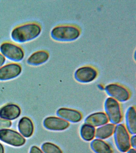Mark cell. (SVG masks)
Returning <instances> with one entry per match:
<instances>
[{
	"instance_id": "ba28073f",
	"label": "cell",
	"mask_w": 136,
	"mask_h": 153,
	"mask_svg": "<svg viewBox=\"0 0 136 153\" xmlns=\"http://www.w3.org/2000/svg\"><path fill=\"white\" fill-rule=\"evenodd\" d=\"M98 75L96 68L92 65L81 67L76 70L74 77L78 82L82 83H88L92 82Z\"/></svg>"
},
{
	"instance_id": "ffe728a7",
	"label": "cell",
	"mask_w": 136,
	"mask_h": 153,
	"mask_svg": "<svg viewBox=\"0 0 136 153\" xmlns=\"http://www.w3.org/2000/svg\"><path fill=\"white\" fill-rule=\"evenodd\" d=\"M42 149L45 153H63L58 146L51 142H46L42 146Z\"/></svg>"
},
{
	"instance_id": "5bb4252c",
	"label": "cell",
	"mask_w": 136,
	"mask_h": 153,
	"mask_svg": "<svg viewBox=\"0 0 136 153\" xmlns=\"http://www.w3.org/2000/svg\"><path fill=\"white\" fill-rule=\"evenodd\" d=\"M49 57V53L47 51L40 50L34 53L28 57L27 63L34 66L41 65L48 60Z\"/></svg>"
},
{
	"instance_id": "d4e9b609",
	"label": "cell",
	"mask_w": 136,
	"mask_h": 153,
	"mask_svg": "<svg viewBox=\"0 0 136 153\" xmlns=\"http://www.w3.org/2000/svg\"><path fill=\"white\" fill-rule=\"evenodd\" d=\"M126 153H136V149L132 148V149H130Z\"/></svg>"
},
{
	"instance_id": "603a6c76",
	"label": "cell",
	"mask_w": 136,
	"mask_h": 153,
	"mask_svg": "<svg viewBox=\"0 0 136 153\" xmlns=\"http://www.w3.org/2000/svg\"><path fill=\"white\" fill-rule=\"evenodd\" d=\"M30 153H43V152L37 146H33L31 148Z\"/></svg>"
},
{
	"instance_id": "2e32d148",
	"label": "cell",
	"mask_w": 136,
	"mask_h": 153,
	"mask_svg": "<svg viewBox=\"0 0 136 153\" xmlns=\"http://www.w3.org/2000/svg\"><path fill=\"white\" fill-rule=\"evenodd\" d=\"M18 128L21 134L28 138L33 134L34 131V124L30 118L27 117H23L19 122Z\"/></svg>"
},
{
	"instance_id": "e0dca14e",
	"label": "cell",
	"mask_w": 136,
	"mask_h": 153,
	"mask_svg": "<svg viewBox=\"0 0 136 153\" xmlns=\"http://www.w3.org/2000/svg\"><path fill=\"white\" fill-rule=\"evenodd\" d=\"M115 127V125L111 123L99 127L95 130V137L102 140L108 138L113 134Z\"/></svg>"
},
{
	"instance_id": "ac0fdd59",
	"label": "cell",
	"mask_w": 136,
	"mask_h": 153,
	"mask_svg": "<svg viewBox=\"0 0 136 153\" xmlns=\"http://www.w3.org/2000/svg\"><path fill=\"white\" fill-rule=\"evenodd\" d=\"M91 148L95 153H113L109 145L102 140L95 139L90 143Z\"/></svg>"
},
{
	"instance_id": "484cf974",
	"label": "cell",
	"mask_w": 136,
	"mask_h": 153,
	"mask_svg": "<svg viewBox=\"0 0 136 153\" xmlns=\"http://www.w3.org/2000/svg\"><path fill=\"white\" fill-rule=\"evenodd\" d=\"M0 153H4V147L1 143H0Z\"/></svg>"
},
{
	"instance_id": "52a82bcc",
	"label": "cell",
	"mask_w": 136,
	"mask_h": 153,
	"mask_svg": "<svg viewBox=\"0 0 136 153\" xmlns=\"http://www.w3.org/2000/svg\"><path fill=\"white\" fill-rule=\"evenodd\" d=\"M0 140L15 147L21 146L26 142L25 139L18 132L7 128L0 130Z\"/></svg>"
},
{
	"instance_id": "4fadbf2b",
	"label": "cell",
	"mask_w": 136,
	"mask_h": 153,
	"mask_svg": "<svg viewBox=\"0 0 136 153\" xmlns=\"http://www.w3.org/2000/svg\"><path fill=\"white\" fill-rule=\"evenodd\" d=\"M84 122L85 124L95 128L107 124L109 120L107 115L104 112H97L88 116L85 119Z\"/></svg>"
},
{
	"instance_id": "7402d4cb",
	"label": "cell",
	"mask_w": 136,
	"mask_h": 153,
	"mask_svg": "<svg viewBox=\"0 0 136 153\" xmlns=\"http://www.w3.org/2000/svg\"><path fill=\"white\" fill-rule=\"evenodd\" d=\"M130 143L131 146L134 149H136V135H132V137L130 138Z\"/></svg>"
},
{
	"instance_id": "3957f363",
	"label": "cell",
	"mask_w": 136,
	"mask_h": 153,
	"mask_svg": "<svg viewBox=\"0 0 136 153\" xmlns=\"http://www.w3.org/2000/svg\"><path fill=\"white\" fill-rule=\"evenodd\" d=\"M124 124H119L115 126L113 134L117 148L122 153L126 152L130 149V136Z\"/></svg>"
},
{
	"instance_id": "7a4b0ae2",
	"label": "cell",
	"mask_w": 136,
	"mask_h": 153,
	"mask_svg": "<svg viewBox=\"0 0 136 153\" xmlns=\"http://www.w3.org/2000/svg\"><path fill=\"white\" fill-rule=\"evenodd\" d=\"M81 33V28L77 25L64 24L54 27L51 31V36L57 41L71 42L77 39Z\"/></svg>"
},
{
	"instance_id": "9a60e30c",
	"label": "cell",
	"mask_w": 136,
	"mask_h": 153,
	"mask_svg": "<svg viewBox=\"0 0 136 153\" xmlns=\"http://www.w3.org/2000/svg\"><path fill=\"white\" fill-rule=\"evenodd\" d=\"M126 128L129 133L131 135L136 134V112L134 106H130L125 114Z\"/></svg>"
},
{
	"instance_id": "30bf717a",
	"label": "cell",
	"mask_w": 136,
	"mask_h": 153,
	"mask_svg": "<svg viewBox=\"0 0 136 153\" xmlns=\"http://www.w3.org/2000/svg\"><path fill=\"white\" fill-rule=\"evenodd\" d=\"M43 125L48 130L61 131L66 130L70 126V123L59 117H47L43 122Z\"/></svg>"
},
{
	"instance_id": "7c38bea8",
	"label": "cell",
	"mask_w": 136,
	"mask_h": 153,
	"mask_svg": "<svg viewBox=\"0 0 136 153\" xmlns=\"http://www.w3.org/2000/svg\"><path fill=\"white\" fill-rule=\"evenodd\" d=\"M21 112L18 105L7 104L0 108V118L8 120H14L20 117Z\"/></svg>"
},
{
	"instance_id": "d6986e66",
	"label": "cell",
	"mask_w": 136,
	"mask_h": 153,
	"mask_svg": "<svg viewBox=\"0 0 136 153\" xmlns=\"http://www.w3.org/2000/svg\"><path fill=\"white\" fill-rule=\"evenodd\" d=\"M95 130L94 127L85 123L82 126L80 130L81 137L86 142L92 140L95 137Z\"/></svg>"
},
{
	"instance_id": "8992f818",
	"label": "cell",
	"mask_w": 136,
	"mask_h": 153,
	"mask_svg": "<svg viewBox=\"0 0 136 153\" xmlns=\"http://www.w3.org/2000/svg\"><path fill=\"white\" fill-rule=\"evenodd\" d=\"M106 93L119 102H125L129 99L130 93L126 87L117 83H111L105 87Z\"/></svg>"
},
{
	"instance_id": "6da1fadb",
	"label": "cell",
	"mask_w": 136,
	"mask_h": 153,
	"mask_svg": "<svg viewBox=\"0 0 136 153\" xmlns=\"http://www.w3.org/2000/svg\"><path fill=\"white\" fill-rule=\"evenodd\" d=\"M41 31V26L39 24L27 23L15 27L12 31L11 37L16 42L25 43L37 38Z\"/></svg>"
},
{
	"instance_id": "8fae6325",
	"label": "cell",
	"mask_w": 136,
	"mask_h": 153,
	"mask_svg": "<svg viewBox=\"0 0 136 153\" xmlns=\"http://www.w3.org/2000/svg\"><path fill=\"white\" fill-rule=\"evenodd\" d=\"M57 115L67 122L76 123L82 120V115L77 110L67 108H61L57 110Z\"/></svg>"
},
{
	"instance_id": "277c9868",
	"label": "cell",
	"mask_w": 136,
	"mask_h": 153,
	"mask_svg": "<svg viewBox=\"0 0 136 153\" xmlns=\"http://www.w3.org/2000/svg\"><path fill=\"white\" fill-rule=\"evenodd\" d=\"M1 53L5 58L14 62H21L25 57L24 51L19 45L10 42H4L0 45Z\"/></svg>"
},
{
	"instance_id": "9c48e42d",
	"label": "cell",
	"mask_w": 136,
	"mask_h": 153,
	"mask_svg": "<svg viewBox=\"0 0 136 153\" xmlns=\"http://www.w3.org/2000/svg\"><path fill=\"white\" fill-rule=\"evenodd\" d=\"M22 68L19 63H8L0 68V81H7L17 77L21 74Z\"/></svg>"
},
{
	"instance_id": "cb8c5ba5",
	"label": "cell",
	"mask_w": 136,
	"mask_h": 153,
	"mask_svg": "<svg viewBox=\"0 0 136 153\" xmlns=\"http://www.w3.org/2000/svg\"><path fill=\"white\" fill-rule=\"evenodd\" d=\"M5 61V57L1 53H0V68L4 65Z\"/></svg>"
},
{
	"instance_id": "44dd1931",
	"label": "cell",
	"mask_w": 136,
	"mask_h": 153,
	"mask_svg": "<svg viewBox=\"0 0 136 153\" xmlns=\"http://www.w3.org/2000/svg\"><path fill=\"white\" fill-rule=\"evenodd\" d=\"M12 123L10 120L3 119H0V130L6 129L10 127Z\"/></svg>"
},
{
	"instance_id": "5b68a950",
	"label": "cell",
	"mask_w": 136,
	"mask_h": 153,
	"mask_svg": "<svg viewBox=\"0 0 136 153\" xmlns=\"http://www.w3.org/2000/svg\"><path fill=\"white\" fill-rule=\"evenodd\" d=\"M104 108L105 113L111 124L117 125L120 123L123 116L119 102L113 98H107L105 101Z\"/></svg>"
}]
</instances>
